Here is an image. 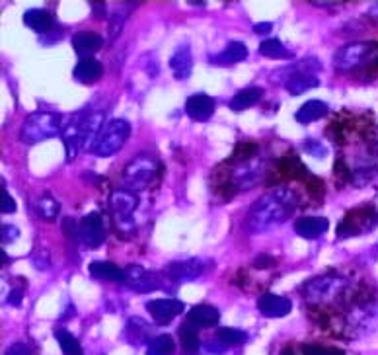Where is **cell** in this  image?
Listing matches in <instances>:
<instances>
[{"label":"cell","instance_id":"obj_33","mask_svg":"<svg viewBox=\"0 0 378 355\" xmlns=\"http://www.w3.org/2000/svg\"><path fill=\"white\" fill-rule=\"evenodd\" d=\"M55 338L59 342L61 349L65 355H84L82 354V347L78 344V340L65 328H57L55 330Z\"/></svg>","mask_w":378,"mask_h":355},{"label":"cell","instance_id":"obj_38","mask_svg":"<svg viewBox=\"0 0 378 355\" xmlns=\"http://www.w3.org/2000/svg\"><path fill=\"white\" fill-rule=\"evenodd\" d=\"M0 209L2 213H14L16 211V201L12 199V195L2 187V192H0Z\"/></svg>","mask_w":378,"mask_h":355},{"label":"cell","instance_id":"obj_48","mask_svg":"<svg viewBox=\"0 0 378 355\" xmlns=\"http://www.w3.org/2000/svg\"><path fill=\"white\" fill-rule=\"evenodd\" d=\"M369 16L378 18V2H377V4H374V6H372V8L369 10Z\"/></svg>","mask_w":378,"mask_h":355},{"label":"cell","instance_id":"obj_2","mask_svg":"<svg viewBox=\"0 0 378 355\" xmlns=\"http://www.w3.org/2000/svg\"><path fill=\"white\" fill-rule=\"evenodd\" d=\"M63 116L57 111H35L27 116L20 129V141L25 144H35L47 141L51 137L59 135L63 131Z\"/></svg>","mask_w":378,"mask_h":355},{"label":"cell","instance_id":"obj_31","mask_svg":"<svg viewBox=\"0 0 378 355\" xmlns=\"http://www.w3.org/2000/svg\"><path fill=\"white\" fill-rule=\"evenodd\" d=\"M179 344L184 347L187 354H195L199 346H201V342H199V334H197V328H195L194 324H189V322H185L179 326Z\"/></svg>","mask_w":378,"mask_h":355},{"label":"cell","instance_id":"obj_35","mask_svg":"<svg viewBox=\"0 0 378 355\" xmlns=\"http://www.w3.org/2000/svg\"><path fill=\"white\" fill-rule=\"evenodd\" d=\"M127 338L133 344H141L146 340V334H149V328H146V322L141 320V318H129L127 320Z\"/></svg>","mask_w":378,"mask_h":355},{"label":"cell","instance_id":"obj_45","mask_svg":"<svg viewBox=\"0 0 378 355\" xmlns=\"http://www.w3.org/2000/svg\"><path fill=\"white\" fill-rule=\"evenodd\" d=\"M271 30H273V24H271V22H260V24L253 25V32H256V34H261V35L269 34Z\"/></svg>","mask_w":378,"mask_h":355},{"label":"cell","instance_id":"obj_5","mask_svg":"<svg viewBox=\"0 0 378 355\" xmlns=\"http://www.w3.org/2000/svg\"><path fill=\"white\" fill-rule=\"evenodd\" d=\"M378 43L377 42H355L347 43L341 49H337L334 55V67L337 70H355L365 65H369L370 61L377 59Z\"/></svg>","mask_w":378,"mask_h":355},{"label":"cell","instance_id":"obj_13","mask_svg":"<svg viewBox=\"0 0 378 355\" xmlns=\"http://www.w3.org/2000/svg\"><path fill=\"white\" fill-rule=\"evenodd\" d=\"M146 311L156 324H170L184 311V303L177 299H154L146 303Z\"/></svg>","mask_w":378,"mask_h":355},{"label":"cell","instance_id":"obj_10","mask_svg":"<svg viewBox=\"0 0 378 355\" xmlns=\"http://www.w3.org/2000/svg\"><path fill=\"white\" fill-rule=\"evenodd\" d=\"M125 283L127 287L139 291V293H151L156 289L162 287V281L160 278L151 270H144L143 266H129L125 268Z\"/></svg>","mask_w":378,"mask_h":355},{"label":"cell","instance_id":"obj_8","mask_svg":"<svg viewBox=\"0 0 378 355\" xmlns=\"http://www.w3.org/2000/svg\"><path fill=\"white\" fill-rule=\"evenodd\" d=\"M263 172H265L263 162L258 156L246 158V161H238L234 164V168L230 170V184L236 189H250V187L256 186L260 182Z\"/></svg>","mask_w":378,"mask_h":355},{"label":"cell","instance_id":"obj_25","mask_svg":"<svg viewBox=\"0 0 378 355\" xmlns=\"http://www.w3.org/2000/svg\"><path fill=\"white\" fill-rule=\"evenodd\" d=\"M248 57V47L242 42H230L227 45V49H222L217 55L210 57V63L215 65H234L240 63Z\"/></svg>","mask_w":378,"mask_h":355},{"label":"cell","instance_id":"obj_12","mask_svg":"<svg viewBox=\"0 0 378 355\" xmlns=\"http://www.w3.org/2000/svg\"><path fill=\"white\" fill-rule=\"evenodd\" d=\"M205 271V262L197 260V258H189V260H177L172 262L166 268L170 279H174L177 283H187V281H195L199 279Z\"/></svg>","mask_w":378,"mask_h":355},{"label":"cell","instance_id":"obj_29","mask_svg":"<svg viewBox=\"0 0 378 355\" xmlns=\"http://www.w3.org/2000/svg\"><path fill=\"white\" fill-rule=\"evenodd\" d=\"M261 96H263V90L258 88V86L244 88V90H240V92L236 94L234 98L230 100V110L232 111L248 110V108H252V106H256V104L261 100Z\"/></svg>","mask_w":378,"mask_h":355},{"label":"cell","instance_id":"obj_40","mask_svg":"<svg viewBox=\"0 0 378 355\" xmlns=\"http://www.w3.org/2000/svg\"><path fill=\"white\" fill-rule=\"evenodd\" d=\"M4 355H32V349L27 344L24 342H16V344H12V346L6 349V354Z\"/></svg>","mask_w":378,"mask_h":355},{"label":"cell","instance_id":"obj_49","mask_svg":"<svg viewBox=\"0 0 378 355\" xmlns=\"http://www.w3.org/2000/svg\"><path fill=\"white\" fill-rule=\"evenodd\" d=\"M281 355H294V354L291 351V349H283V354H281Z\"/></svg>","mask_w":378,"mask_h":355},{"label":"cell","instance_id":"obj_6","mask_svg":"<svg viewBox=\"0 0 378 355\" xmlns=\"http://www.w3.org/2000/svg\"><path fill=\"white\" fill-rule=\"evenodd\" d=\"M345 287V279L339 275H318L308 279L303 285V295L308 303H328L341 293Z\"/></svg>","mask_w":378,"mask_h":355},{"label":"cell","instance_id":"obj_47","mask_svg":"<svg viewBox=\"0 0 378 355\" xmlns=\"http://www.w3.org/2000/svg\"><path fill=\"white\" fill-rule=\"evenodd\" d=\"M314 6L318 8H337V6H344V2H312Z\"/></svg>","mask_w":378,"mask_h":355},{"label":"cell","instance_id":"obj_34","mask_svg":"<svg viewBox=\"0 0 378 355\" xmlns=\"http://www.w3.org/2000/svg\"><path fill=\"white\" fill-rule=\"evenodd\" d=\"M217 340H220L227 347L242 346L248 342V334L238 328H219L217 330Z\"/></svg>","mask_w":378,"mask_h":355},{"label":"cell","instance_id":"obj_24","mask_svg":"<svg viewBox=\"0 0 378 355\" xmlns=\"http://www.w3.org/2000/svg\"><path fill=\"white\" fill-rule=\"evenodd\" d=\"M24 24L37 34H49L53 30V24H55V18L49 10L32 8L24 14Z\"/></svg>","mask_w":378,"mask_h":355},{"label":"cell","instance_id":"obj_3","mask_svg":"<svg viewBox=\"0 0 378 355\" xmlns=\"http://www.w3.org/2000/svg\"><path fill=\"white\" fill-rule=\"evenodd\" d=\"M158 168V161L152 154L149 152L137 154L133 161L127 162L125 170H123V182H125L127 189H131V192L144 189L156 178Z\"/></svg>","mask_w":378,"mask_h":355},{"label":"cell","instance_id":"obj_37","mask_svg":"<svg viewBox=\"0 0 378 355\" xmlns=\"http://www.w3.org/2000/svg\"><path fill=\"white\" fill-rule=\"evenodd\" d=\"M303 354L304 355H341L337 349H332V347L310 346V344L303 346Z\"/></svg>","mask_w":378,"mask_h":355},{"label":"cell","instance_id":"obj_18","mask_svg":"<svg viewBox=\"0 0 378 355\" xmlns=\"http://www.w3.org/2000/svg\"><path fill=\"white\" fill-rule=\"evenodd\" d=\"M372 223L374 220H370L369 215H365V209L349 211L339 225V237H353V235H361L363 230L367 232L372 227Z\"/></svg>","mask_w":378,"mask_h":355},{"label":"cell","instance_id":"obj_21","mask_svg":"<svg viewBox=\"0 0 378 355\" xmlns=\"http://www.w3.org/2000/svg\"><path fill=\"white\" fill-rule=\"evenodd\" d=\"M73 47L82 59H92L94 53L103 47V37L94 32H78L73 37Z\"/></svg>","mask_w":378,"mask_h":355},{"label":"cell","instance_id":"obj_7","mask_svg":"<svg viewBox=\"0 0 378 355\" xmlns=\"http://www.w3.org/2000/svg\"><path fill=\"white\" fill-rule=\"evenodd\" d=\"M110 207L119 228H133V215L139 207V197L131 189H115L110 195Z\"/></svg>","mask_w":378,"mask_h":355},{"label":"cell","instance_id":"obj_1","mask_svg":"<svg viewBox=\"0 0 378 355\" xmlns=\"http://www.w3.org/2000/svg\"><path fill=\"white\" fill-rule=\"evenodd\" d=\"M296 203H298V195L291 187H277L269 194L261 195L246 215V230L252 235L273 230L289 219Z\"/></svg>","mask_w":378,"mask_h":355},{"label":"cell","instance_id":"obj_11","mask_svg":"<svg viewBox=\"0 0 378 355\" xmlns=\"http://www.w3.org/2000/svg\"><path fill=\"white\" fill-rule=\"evenodd\" d=\"M82 118H84V111L70 116L68 121H65L63 125V144H65V151H67V161H75L76 154L82 151L80 147V133H82Z\"/></svg>","mask_w":378,"mask_h":355},{"label":"cell","instance_id":"obj_46","mask_svg":"<svg viewBox=\"0 0 378 355\" xmlns=\"http://www.w3.org/2000/svg\"><path fill=\"white\" fill-rule=\"evenodd\" d=\"M90 6H92V8L96 10V12H94V16H96V18L106 16V4H103V2H101V4H98V2H92Z\"/></svg>","mask_w":378,"mask_h":355},{"label":"cell","instance_id":"obj_9","mask_svg":"<svg viewBox=\"0 0 378 355\" xmlns=\"http://www.w3.org/2000/svg\"><path fill=\"white\" fill-rule=\"evenodd\" d=\"M106 240V227L98 213H90L78 223V242L86 248H98Z\"/></svg>","mask_w":378,"mask_h":355},{"label":"cell","instance_id":"obj_42","mask_svg":"<svg viewBox=\"0 0 378 355\" xmlns=\"http://www.w3.org/2000/svg\"><path fill=\"white\" fill-rule=\"evenodd\" d=\"M225 349H227V346H225V344H222V342L217 338L213 340L210 344H207V346H205V351H207V354H213V355H220L222 351H225Z\"/></svg>","mask_w":378,"mask_h":355},{"label":"cell","instance_id":"obj_16","mask_svg":"<svg viewBox=\"0 0 378 355\" xmlns=\"http://www.w3.org/2000/svg\"><path fill=\"white\" fill-rule=\"evenodd\" d=\"M103 131V113L101 111H90L82 118V133H80V147L86 151H92V147L98 141V137Z\"/></svg>","mask_w":378,"mask_h":355},{"label":"cell","instance_id":"obj_22","mask_svg":"<svg viewBox=\"0 0 378 355\" xmlns=\"http://www.w3.org/2000/svg\"><path fill=\"white\" fill-rule=\"evenodd\" d=\"M285 88L293 96L304 94L312 90V88H318L320 78L312 73H293V75H285Z\"/></svg>","mask_w":378,"mask_h":355},{"label":"cell","instance_id":"obj_15","mask_svg":"<svg viewBox=\"0 0 378 355\" xmlns=\"http://www.w3.org/2000/svg\"><path fill=\"white\" fill-rule=\"evenodd\" d=\"M258 311L263 316H267V318H281V316H286V314L293 311V303L286 297L265 293L258 301Z\"/></svg>","mask_w":378,"mask_h":355},{"label":"cell","instance_id":"obj_41","mask_svg":"<svg viewBox=\"0 0 378 355\" xmlns=\"http://www.w3.org/2000/svg\"><path fill=\"white\" fill-rule=\"evenodd\" d=\"M18 235H20V232H18V228L14 227V225H2V242H4V244L16 240Z\"/></svg>","mask_w":378,"mask_h":355},{"label":"cell","instance_id":"obj_26","mask_svg":"<svg viewBox=\"0 0 378 355\" xmlns=\"http://www.w3.org/2000/svg\"><path fill=\"white\" fill-rule=\"evenodd\" d=\"M328 104L322 100H308L306 104H303V108L296 111V121L298 123H303V125H306V123H312V121H318V119L326 118L328 116Z\"/></svg>","mask_w":378,"mask_h":355},{"label":"cell","instance_id":"obj_30","mask_svg":"<svg viewBox=\"0 0 378 355\" xmlns=\"http://www.w3.org/2000/svg\"><path fill=\"white\" fill-rule=\"evenodd\" d=\"M260 53L269 59H293V51H289L279 39H263L260 45Z\"/></svg>","mask_w":378,"mask_h":355},{"label":"cell","instance_id":"obj_4","mask_svg":"<svg viewBox=\"0 0 378 355\" xmlns=\"http://www.w3.org/2000/svg\"><path fill=\"white\" fill-rule=\"evenodd\" d=\"M129 137H131V123L127 119H111L110 123L103 127V131L92 147V152L100 158L113 156L115 152L123 149Z\"/></svg>","mask_w":378,"mask_h":355},{"label":"cell","instance_id":"obj_17","mask_svg":"<svg viewBox=\"0 0 378 355\" xmlns=\"http://www.w3.org/2000/svg\"><path fill=\"white\" fill-rule=\"evenodd\" d=\"M170 68H172L176 80H187L189 78L191 70H194V57H191V49H189L187 43L179 45L174 51V55L170 59Z\"/></svg>","mask_w":378,"mask_h":355},{"label":"cell","instance_id":"obj_14","mask_svg":"<svg viewBox=\"0 0 378 355\" xmlns=\"http://www.w3.org/2000/svg\"><path fill=\"white\" fill-rule=\"evenodd\" d=\"M215 98L209 96V94H194L189 100L185 101V113L187 118L194 119V121H207L209 118H213L215 113Z\"/></svg>","mask_w":378,"mask_h":355},{"label":"cell","instance_id":"obj_20","mask_svg":"<svg viewBox=\"0 0 378 355\" xmlns=\"http://www.w3.org/2000/svg\"><path fill=\"white\" fill-rule=\"evenodd\" d=\"M220 320V313L213 304H195L187 313V322L195 328H215Z\"/></svg>","mask_w":378,"mask_h":355},{"label":"cell","instance_id":"obj_23","mask_svg":"<svg viewBox=\"0 0 378 355\" xmlns=\"http://www.w3.org/2000/svg\"><path fill=\"white\" fill-rule=\"evenodd\" d=\"M103 76V67L96 59H80L75 67V78L80 85H96Z\"/></svg>","mask_w":378,"mask_h":355},{"label":"cell","instance_id":"obj_43","mask_svg":"<svg viewBox=\"0 0 378 355\" xmlns=\"http://www.w3.org/2000/svg\"><path fill=\"white\" fill-rule=\"evenodd\" d=\"M273 258L271 256H258L256 260H253V266L258 268V270H265V268H271L273 266Z\"/></svg>","mask_w":378,"mask_h":355},{"label":"cell","instance_id":"obj_39","mask_svg":"<svg viewBox=\"0 0 378 355\" xmlns=\"http://www.w3.org/2000/svg\"><path fill=\"white\" fill-rule=\"evenodd\" d=\"M304 149L310 152L312 156H320V158L326 156V149H324L322 143H318V141H312V139L310 141H306V143H304Z\"/></svg>","mask_w":378,"mask_h":355},{"label":"cell","instance_id":"obj_44","mask_svg":"<svg viewBox=\"0 0 378 355\" xmlns=\"http://www.w3.org/2000/svg\"><path fill=\"white\" fill-rule=\"evenodd\" d=\"M22 301H24V291H22V289H14L8 295V301H6V303L12 304V306H20Z\"/></svg>","mask_w":378,"mask_h":355},{"label":"cell","instance_id":"obj_27","mask_svg":"<svg viewBox=\"0 0 378 355\" xmlns=\"http://www.w3.org/2000/svg\"><path fill=\"white\" fill-rule=\"evenodd\" d=\"M88 270L92 278L101 279V281H118V283L125 281V271L111 262H92Z\"/></svg>","mask_w":378,"mask_h":355},{"label":"cell","instance_id":"obj_36","mask_svg":"<svg viewBox=\"0 0 378 355\" xmlns=\"http://www.w3.org/2000/svg\"><path fill=\"white\" fill-rule=\"evenodd\" d=\"M281 168H283V172H285L286 176H291V178H301L306 174L304 164H301L296 158H286V161H281Z\"/></svg>","mask_w":378,"mask_h":355},{"label":"cell","instance_id":"obj_28","mask_svg":"<svg viewBox=\"0 0 378 355\" xmlns=\"http://www.w3.org/2000/svg\"><path fill=\"white\" fill-rule=\"evenodd\" d=\"M32 207H34L35 217H39V219L43 220H55L61 211L59 201H57L53 195H42V197H37V199L32 203Z\"/></svg>","mask_w":378,"mask_h":355},{"label":"cell","instance_id":"obj_32","mask_svg":"<svg viewBox=\"0 0 378 355\" xmlns=\"http://www.w3.org/2000/svg\"><path fill=\"white\" fill-rule=\"evenodd\" d=\"M174 351H176V342L170 334L152 338L146 346V355H174Z\"/></svg>","mask_w":378,"mask_h":355},{"label":"cell","instance_id":"obj_19","mask_svg":"<svg viewBox=\"0 0 378 355\" xmlns=\"http://www.w3.org/2000/svg\"><path fill=\"white\" fill-rule=\"evenodd\" d=\"M329 228V220L326 217H301L294 223V230L298 237L306 238V240H316L322 235H326Z\"/></svg>","mask_w":378,"mask_h":355}]
</instances>
